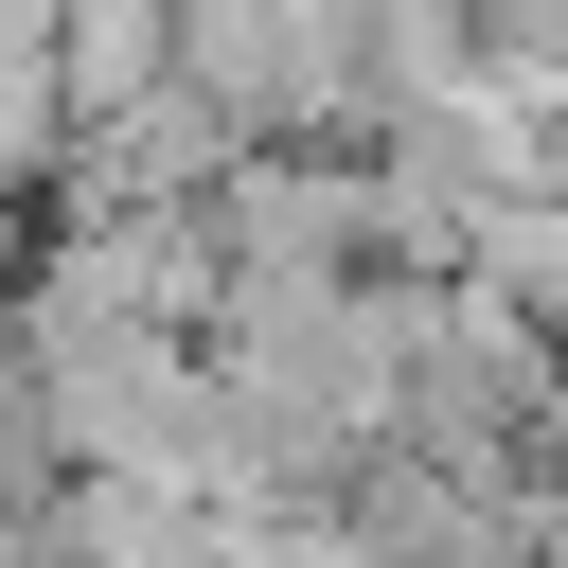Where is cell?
<instances>
[{"instance_id": "1", "label": "cell", "mask_w": 568, "mask_h": 568, "mask_svg": "<svg viewBox=\"0 0 568 568\" xmlns=\"http://www.w3.org/2000/svg\"><path fill=\"white\" fill-rule=\"evenodd\" d=\"M462 302H497V320H568V178L550 195H497V213H462Z\"/></svg>"}]
</instances>
